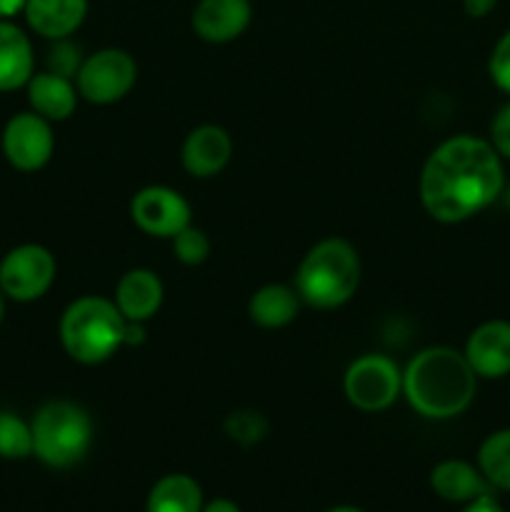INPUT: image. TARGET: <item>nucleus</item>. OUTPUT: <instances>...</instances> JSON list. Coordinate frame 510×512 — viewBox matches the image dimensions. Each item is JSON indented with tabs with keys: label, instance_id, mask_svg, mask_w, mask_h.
<instances>
[{
	"label": "nucleus",
	"instance_id": "1",
	"mask_svg": "<svg viewBox=\"0 0 510 512\" xmlns=\"http://www.w3.org/2000/svg\"><path fill=\"white\" fill-rule=\"evenodd\" d=\"M505 175L493 143L455 135L428 155L420 173V203L445 225L463 223L503 195Z\"/></svg>",
	"mask_w": 510,
	"mask_h": 512
},
{
	"label": "nucleus",
	"instance_id": "2",
	"mask_svg": "<svg viewBox=\"0 0 510 512\" xmlns=\"http://www.w3.org/2000/svg\"><path fill=\"white\" fill-rule=\"evenodd\" d=\"M478 375L465 353L433 345L415 355L403 373V395L410 408L430 420H450L470 408Z\"/></svg>",
	"mask_w": 510,
	"mask_h": 512
},
{
	"label": "nucleus",
	"instance_id": "3",
	"mask_svg": "<svg viewBox=\"0 0 510 512\" xmlns=\"http://www.w3.org/2000/svg\"><path fill=\"white\" fill-rule=\"evenodd\" d=\"M63 350L83 365H100L113 358L123 345L145 340L143 323H130L115 300L103 295H83L65 308L60 318Z\"/></svg>",
	"mask_w": 510,
	"mask_h": 512
},
{
	"label": "nucleus",
	"instance_id": "4",
	"mask_svg": "<svg viewBox=\"0 0 510 512\" xmlns=\"http://www.w3.org/2000/svg\"><path fill=\"white\" fill-rule=\"evenodd\" d=\"M360 285V255L348 240L315 243L295 270V290L310 308L335 310L348 303Z\"/></svg>",
	"mask_w": 510,
	"mask_h": 512
},
{
	"label": "nucleus",
	"instance_id": "5",
	"mask_svg": "<svg viewBox=\"0 0 510 512\" xmlns=\"http://www.w3.org/2000/svg\"><path fill=\"white\" fill-rule=\"evenodd\" d=\"M33 455L43 465L68 470L85 458L93 443V420L70 400H50L30 420Z\"/></svg>",
	"mask_w": 510,
	"mask_h": 512
},
{
	"label": "nucleus",
	"instance_id": "6",
	"mask_svg": "<svg viewBox=\"0 0 510 512\" xmlns=\"http://www.w3.org/2000/svg\"><path fill=\"white\" fill-rule=\"evenodd\" d=\"M343 390L348 403L363 413H383L403 393V373L388 355L368 353L348 365Z\"/></svg>",
	"mask_w": 510,
	"mask_h": 512
},
{
	"label": "nucleus",
	"instance_id": "7",
	"mask_svg": "<svg viewBox=\"0 0 510 512\" xmlns=\"http://www.w3.org/2000/svg\"><path fill=\"white\" fill-rule=\"evenodd\" d=\"M138 80V65L128 50L103 48L83 58L75 88L83 100L93 105H113L133 90Z\"/></svg>",
	"mask_w": 510,
	"mask_h": 512
},
{
	"label": "nucleus",
	"instance_id": "8",
	"mask_svg": "<svg viewBox=\"0 0 510 512\" xmlns=\"http://www.w3.org/2000/svg\"><path fill=\"white\" fill-rule=\"evenodd\" d=\"M55 273L58 265L48 248L35 243L18 245L0 260V290L15 303H33L48 293Z\"/></svg>",
	"mask_w": 510,
	"mask_h": 512
},
{
	"label": "nucleus",
	"instance_id": "9",
	"mask_svg": "<svg viewBox=\"0 0 510 512\" xmlns=\"http://www.w3.org/2000/svg\"><path fill=\"white\" fill-rule=\"evenodd\" d=\"M0 145H3L5 160L15 170H20V173H35V170L45 168L50 163V158H53L55 138L53 128H50V120L33 113V110H28V113H15L5 123Z\"/></svg>",
	"mask_w": 510,
	"mask_h": 512
},
{
	"label": "nucleus",
	"instance_id": "10",
	"mask_svg": "<svg viewBox=\"0 0 510 512\" xmlns=\"http://www.w3.org/2000/svg\"><path fill=\"white\" fill-rule=\"evenodd\" d=\"M130 218L153 238H173L190 225V205L178 190L148 185L130 200Z\"/></svg>",
	"mask_w": 510,
	"mask_h": 512
},
{
	"label": "nucleus",
	"instance_id": "11",
	"mask_svg": "<svg viewBox=\"0 0 510 512\" xmlns=\"http://www.w3.org/2000/svg\"><path fill=\"white\" fill-rule=\"evenodd\" d=\"M253 20L250 0H198L193 8L195 35L205 43L223 45L240 38Z\"/></svg>",
	"mask_w": 510,
	"mask_h": 512
},
{
	"label": "nucleus",
	"instance_id": "12",
	"mask_svg": "<svg viewBox=\"0 0 510 512\" xmlns=\"http://www.w3.org/2000/svg\"><path fill=\"white\" fill-rule=\"evenodd\" d=\"M233 158V140L220 125H198L185 138L180 160L185 173L193 178H213L223 173Z\"/></svg>",
	"mask_w": 510,
	"mask_h": 512
},
{
	"label": "nucleus",
	"instance_id": "13",
	"mask_svg": "<svg viewBox=\"0 0 510 512\" xmlns=\"http://www.w3.org/2000/svg\"><path fill=\"white\" fill-rule=\"evenodd\" d=\"M465 358L478 378L495 380L510 373V323L488 320L470 333Z\"/></svg>",
	"mask_w": 510,
	"mask_h": 512
},
{
	"label": "nucleus",
	"instance_id": "14",
	"mask_svg": "<svg viewBox=\"0 0 510 512\" xmlns=\"http://www.w3.org/2000/svg\"><path fill=\"white\" fill-rule=\"evenodd\" d=\"M163 280L148 268H133L115 285V305L130 323H148L163 305Z\"/></svg>",
	"mask_w": 510,
	"mask_h": 512
},
{
	"label": "nucleus",
	"instance_id": "15",
	"mask_svg": "<svg viewBox=\"0 0 510 512\" xmlns=\"http://www.w3.org/2000/svg\"><path fill=\"white\" fill-rule=\"evenodd\" d=\"M25 23L45 40L70 38L88 15V0H25Z\"/></svg>",
	"mask_w": 510,
	"mask_h": 512
},
{
	"label": "nucleus",
	"instance_id": "16",
	"mask_svg": "<svg viewBox=\"0 0 510 512\" xmlns=\"http://www.w3.org/2000/svg\"><path fill=\"white\" fill-rule=\"evenodd\" d=\"M35 73L33 43L20 25L0 20V93L28 85Z\"/></svg>",
	"mask_w": 510,
	"mask_h": 512
},
{
	"label": "nucleus",
	"instance_id": "17",
	"mask_svg": "<svg viewBox=\"0 0 510 512\" xmlns=\"http://www.w3.org/2000/svg\"><path fill=\"white\" fill-rule=\"evenodd\" d=\"M25 88H28V103L33 113L43 115L50 123L68 120L75 113L80 95L70 78L43 70V73H33Z\"/></svg>",
	"mask_w": 510,
	"mask_h": 512
},
{
	"label": "nucleus",
	"instance_id": "18",
	"mask_svg": "<svg viewBox=\"0 0 510 512\" xmlns=\"http://www.w3.org/2000/svg\"><path fill=\"white\" fill-rule=\"evenodd\" d=\"M430 488L448 503H470L480 495H488L493 485L475 465L465 463V460H443L430 473Z\"/></svg>",
	"mask_w": 510,
	"mask_h": 512
},
{
	"label": "nucleus",
	"instance_id": "19",
	"mask_svg": "<svg viewBox=\"0 0 510 512\" xmlns=\"http://www.w3.org/2000/svg\"><path fill=\"white\" fill-rule=\"evenodd\" d=\"M300 303H303V300H300L298 290L290 288V285H263V288H258L250 295L248 315L255 325H260V328H285V325H290L298 318Z\"/></svg>",
	"mask_w": 510,
	"mask_h": 512
},
{
	"label": "nucleus",
	"instance_id": "20",
	"mask_svg": "<svg viewBox=\"0 0 510 512\" xmlns=\"http://www.w3.org/2000/svg\"><path fill=\"white\" fill-rule=\"evenodd\" d=\"M203 505L200 485L190 475L173 473L160 478L150 488L145 512H200Z\"/></svg>",
	"mask_w": 510,
	"mask_h": 512
},
{
	"label": "nucleus",
	"instance_id": "21",
	"mask_svg": "<svg viewBox=\"0 0 510 512\" xmlns=\"http://www.w3.org/2000/svg\"><path fill=\"white\" fill-rule=\"evenodd\" d=\"M478 468L493 488L510 493V428L483 440L478 450Z\"/></svg>",
	"mask_w": 510,
	"mask_h": 512
},
{
	"label": "nucleus",
	"instance_id": "22",
	"mask_svg": "<svg viewBox=\"0 0 510 512\" xmlns=\"http://www.w3.org/2000/svg\"><path fill=\"white\" fill-rule=\"evenodd\" d=\"M33 455V430L30 423L15 413H0V458L23 460Z\"/></svg>",
	"mask_w": 510,
	"mask_h": 512
},
{
	"label": "nucleus",
	"instance_id": "23",
	"mask_svg": "<svg viewBox=\"0 0 510 512\" xmlns=\"http://www.w3.org/2000/svg\"><path fill=\"white\" fill-rule=\"evenodd\" d=\"M225 433L235 443L250 448V445H258L268 435V420L255 413V410H238V413H230L225 418Z\"/></svg>",
	"mask_w": 510,
	"mask_h": 512
},
{
	"label": "nucleus",
	"instance_id": "24",
	"mask_svg": "<svg viewBox=\"0 0 510 512\" xmlns=\"http://www.w3.org/2000/svg\"><path fill=\"white\" fill-rule=\"evenodd\" d=\"M170 240H173L175 260H180L183 265H200L208 260L210 240L200 228L188 225V228H183L178 235H173Z\"/></svg>",
	"mask_w": 510,
	"mask_h": 512
},
{
	"label": "nucleus",
	"instance_id": "25",
	"mask_svg": "<svg viewBox=\"0 0 510 512\" xmlns=\"http://www.w3.org/2000/svg\"><path fill=\"white\" fill-rule=\"evenodd\" d=\"M53 48H50L48 55V70L50 73H58L63 78L73 80L78 75L80 65H83V58H80L78 45L70 43L68 38L63 40H53Z\"/></svg>",
	"mask_w": 510,
	"mask_h": 512
},
{
	"label": "nucleus",
	"instance_id": "26",
	"mask_svg": "<svg viewBox=\"0 0 510 512\" xmlns=\"http://www.w3.org/2000/svg\"><path fill=\"white\" fill-rule=\"evenodd\" d=\"M488 73L493 83L510 95V30L495 43L493 53H490Z\"/></svg>",
	"mask_w": 510,
	"mask_h": 512
},
{
	"label": "nucleus",
	"instance_id": "27",
	"mask_svg": "<svg viewBox=\"0 0 510 512\" xmlns=\"http://www.w3.org/2000/svg\"><path fill=\"white\" fill-rule=\"evenodd\" d=\"M490 143L498 150L500 158L510 160V103L495 115L493 125H490Z\"/></svg>",
	"mask_w": 510,
	"mask_h": 512
},
{
	"label": "nucleus",
	"instance_id": "28",
	"mask_svg": "<svg viewBox=\"0 0 510 512\" xmlns=\"http://www.w3.org/2000/svg\"><path fill=\"white\" fill-rule=\"evenodd\" d=\"M460 512H505V510L500 508L498 500L488 493V495H480V498L470 500V503H465V508Z\"/></svg>",
	"mask_w": 510,
	"mask_h": 512
},
{
	"label": "nucleus",
	"instance_id": "29",
	"mask_svg": "<svg viewBox=\"0 0 510 512\" xmlns=\"http://www.w3.org/2000/svg\"><path fill=\"white\" fill-rule=\"evenodd\" d=\"M495 5H498V0H463V10L470 18H485V15L493 13Z\"/></svg>",
	"mask_w": 510,
	"mask_h": 512
},
{
	"label": "nucleus",
	"instance_id": "30",
	"mask_svg": "<svg viewBox=\"0 0 510 512\" xmlns=\"http://www.w3.org/2000/svg\"><path fill=\"white\" fill-rule=\"evenodd\" d=\"M25 0H0V20H10L13 15L23 13Z\"/></svg>",
	"mask_w": 510,
	"mask_h": 512
},
{
	"label": "nucleus",
	"instance_id": "31",
	"mask_svg": "<svg viewBox=\"0 0 510 512\" xmlns=\"http://www.w3.org/2000/svg\"><path fill=\"white\" fill-rule=\"evenodd\" d=\"M200 512H240V508L233 503V500L218 498V500H213V503L203 505V510Z\"/></svg>",
	"mask_w": 510,
	"mask_h": 512
},
{
	"label": "nucleus",
	"instance_id": "32",
	"mask_svg": "<svg viewBox=\"0 0 510 512\" xmlns=\"http://www.w3.org/2000/svg\"><path fill=\"white\" fill-rule=\"evenodd\" d=\"M5 300H8V298H5V293L0 290V323L5 320V310H8V303H5Z\"/></svg>",
	"mask_w": 510,
	"mask_h": 512
},
{
	"label": "nucleus",
	"instance_id": "33",
	"mask_svg": "<svg viewBox=\"0 0 510 512\" xmlns=\"http://www.w3.org/2000/svg\"><path fill=\"white\" fill-rule=\"evenodd\" d=\"M328 512H363V510L353 508V505H338V508H330Z\"/></svg>",
	"mask_w": 510,
	"mask_h": 512
},
{
	"label": "nucleus",
	"instance_id": "34",
	"mask_svg": "<svg viewBox=\"0 0 510 512\" xmlns=\"http://www.w3.org/2000/svg\"><path fill=\"white\" fill-rule=\"evenodd\" d=\"M505 200H508V205H510V188L505 190Z\"/></svg>",
	"mask_w": 510,
	"mask_h": 512
}]
</instances>
